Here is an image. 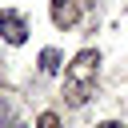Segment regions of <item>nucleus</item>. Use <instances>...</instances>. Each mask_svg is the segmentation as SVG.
I'll use <instances>...</instances> for the list:
<instances>
[{
    "instance_id": "f257e3e1",
    "label": "nucleus",
    "mask_w": 128,
    "mask_h": 128,
    "mask_svg": "<svg viewBox=\"0 0 128 128\" xmlns=\"http://www.w3.org/2000/svg\"><path fill=\"white\" fill-rule=\"evenodd\" d=\"M96 72H100V52L84 48V52L72 56V64H68V72H64V96H68V104H84V100L92 96Z\"/></svg>"
},
{
    "instance_id": "f03ea898",
    "label": "nucleus",
    "mask_w": 128,
    "mask_h": 128,
    "mask_svg": "<svg viewBox=\"0 0 128 128\" xmlns=\"http://www.w3.org/2000/svg\"><path fill=\"white\" fill-rule=\"evenodd\" d=\"M0 36H4L8 44H24V40H28V20H24L20 12L4 8V12H0Z\"/></svg>"
},
{
    "instance_id": "7ed1b4c3",
    "label": "nucleus",
    "mask_w": 128,
    "mask_h": 128,
    "mask_svg": "<svg viewBox=\"0 0 128 128\" xmlns=\"http://www.w3.org/2000/svg\"><path fill=\"white\" fill-rule=\"evenodd\" d=\"M80 20V4L76 0H52V24L56 28H72Z\"/></svg>"
},
{
    "instance_id": "20e7f679",
    "label": "nucleus",
    "mask_w": 128,
    "mask_h": 128,
    "mask_svg": "<svg viewBox=\"0 0 128 128\" xmlns=\"http://www.w3.org/2000/svg\"><path fill=\"white\" fill-rule=\"evenodd\" d=\"M60 64H64V56H60L56 48H44V52H40V68H44V72H60Z\"/></svg>"
},
{
    "instance_id": "39448f33",
    "label": "nucleus",
    "mask_w": 128,
    "mask_h": 128,
    "mask_svg": "<svg viewBox=\"0 0 128 128\" xmlns=\"http://www.w3.org/2000/svg\"><path fill=\"white\" fill-rule=\"evenodd\" d=\"M36 128H60V116H56V112H44V116L36 120Z\"/></svg>"
},
{
    "instance_id": "423d86ee",
    "label": "nucleus",
    "mask_w": 128,
    "mask_h": 128,
    "mask_svg": "<svg viewBox=\"0 0 128 128\" xmlns=\"http://www.w3.org/2000/svg\"><path fill=\"white\" fill-rule=\"evenodd\" d=\"M96 128H120V124H116V120H104V124H96Z\"/></svg>"
}]
</instances>
